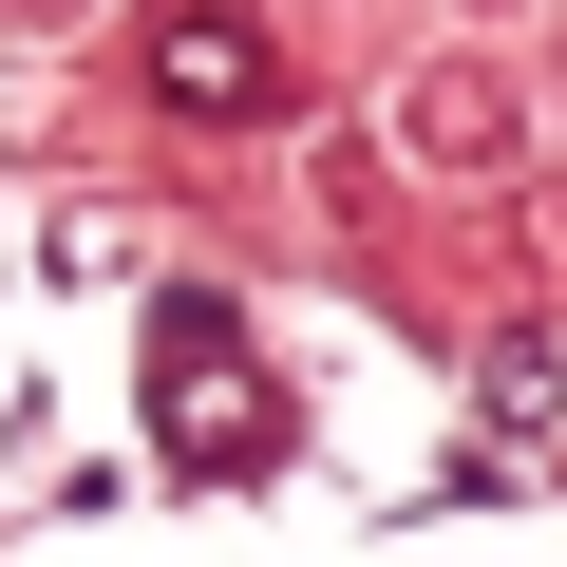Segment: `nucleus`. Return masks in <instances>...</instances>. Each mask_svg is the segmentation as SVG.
Instances as JSON below:
<instances>
[{
	"label": "nucleus",
	"mask_w": 567,
	"mask_h": 567,
	"mask_svg": "<svg viewBox=\"0 0 567 567\" xmlns=\"http://www.w3.org/2000/svg\"><path fill=\"white\" fill-rule=\"evenodd\" d=\"M152 76H171V95H208V114H227V95H265V58H246V39H152Z\"/></svg>",
	"instance_id": "obj_1"
}]
</instances>
